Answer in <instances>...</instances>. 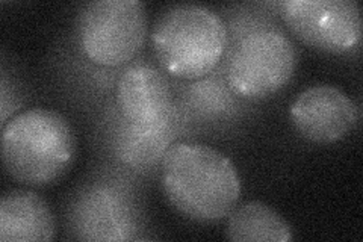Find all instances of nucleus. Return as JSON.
<instances>
[{"label": "nucleus", "instance_id": "obj_1", "mask_svg": "<svg viewBox=\"0 0 363 242\" xmlns=\"http://www.w3.org/2000/svg\"><path fill=\"white\" fill-rule=\"evenodd\" d=\"M161 182L174 209L201 224L224 220L241 195V180L232 160L203 144L169 147L162 158Z\"/></svg>", "mask_w": 363, "mask_h": 242}, {"label": "nucleus", "instance_id": "obj_2", "mask_svg": "<svg viewBox=\"0 0 363 242\" xmlns=\"http://www.w3.org/2000/svg\"><path fill=\"white\" fill-rule=\"evenodd\" d=\"M76 136L61 114L33 108L11 119L2 133L8 175L28 187H48L72 167Z\"/></svg>", "mask_w": 363, "mask_h": 242}, {"label": "nucleus", "instance_id": "obj_3", "mask_svg": "<svg viewBox=\"0 0 363 242\" xmlns=\"http://www.w3.org/2000/svg\"><path fill=\"white\" fill-rule=\"evenodd\" d=\"M159 64L173 77L200 79L220 62L227 45L224 21L199 5H177L159 17L152 33Z\"/></svg>", "mask_w": 363, "mask_h": 242}, {"label": "nucleus", "instance_id": "obj_4", "mask_svg": "<svg viewBox=\"0 0 363 242\" xmlns=\"http://www.w3.org/2000/svg\"><path fill=\"white\" fill-rule=\"evenodd\" d=\"M76 35L91 62L104 67L126 64L145 41V6L138 0L89 2L79 13Z\"/></svg>", "mask_w": 363, "mask_h": 242}, {"label": "nucleus", "instance_id": "obj_5", "mask_svg": "<svg viewBox=\"0 0 363 242\" xmlns=\"http://www.w3.org/2000/svg\"><path fill=\"white\" fill-rule=\"evenodd\" d=\"M297 68V50L277 31L247 35L235 49L227 79L238 96L264 99L285 88Z\"/></svg>", "mask_w": 363, "mask_h": 242}, {"label": "nucleus", "instance_id": "obj_6", "mask_svg": "<svg viewBox=\"0 0 363 242\" xmlns=\"http://www.w3.org/2000/svg\"><path fill=\"white\" fill-rule=\"evenodd\" d=\"M280 14L304 44L327 53H345L362 40V16L354 0H286Z\"/></svg>", "mask_w": 363, "mask_h": 242}, {"label": "nucleus", "instance_id": "obj_7", "mask_svg": "<svg viewBox=\"0 0 363 242\" xmlns=\"http://www.w3.org/2000/svg\"><path fill=\"white\" fill-rule=\"evenodd\" d=\"M289 115L297 132L316 144L342 140L359 119L353 100L332 85H315L303 91L291 105Z\"/></svg>", "mask_w": 363, "mask_h": 242}, {"label": "nucleus", "instance_id": "obj_8", "mask_svg": "<svg viewBox=\"0 0 363 242\" xmlns=\"http://www.w3.org/2000/svg\"><path fill=\"white\" fill-rule=\"evenodd\" d=\"M117 105L130 123L157 124L165 120L172 105V89L165 76L150 65H135L117 84Z\"/></svg>", "mask_w": 363, "mask_h": 242}, {"label": "nucleus", "instance_id": "obj_9", "mask_svg": "<svg viewBox=\"0 0 363 242\" xmlns=\"http://www.w3.org/2000/svg\"><path fill=\"white\" fill-rule=\"evenodd\" d=\"M56 235L55 215L38 194L16 189L0 202V241L40 242Z\"/></svg>", "mask_w": 363, "mask_h": 242}, {"label": "nucleus", "instance_id": "obj_10", "mask_svg": "<svg viewBox=\"0 0 363 242\" xmlns=\"http://www.w3.org/2000/svg\"><path fill=\"white\" fill-rule=\"evenodd\" d=\"M224 235L233 242H289L292 227L279 212L262 202L235 206L227 215Z\"/></svg>", "mask_w": 363, "mask_h": 242}, {"label": "nucleus", "instance_id": "obj_11", "mask_svg": "<svg viewBox=\"0 0 363 242\" xmlns=\"http://www.w3.org/2000/svg\"><path fill=\"white\" fill-rule=\"evenodd\" d=\"M81 220L84 232H91L89 239L118 241L126 239L128 216L120 202L108 192H94L84 203Z\"/></svg>", "mask_w": 363, "mask_h": 242}]
</instances>
